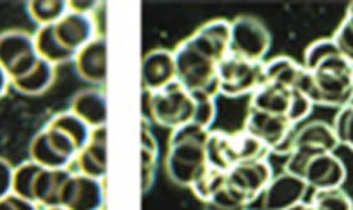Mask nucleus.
<instances>
[{
	"mask_svg": "<svg viewBox=\"0 0 353 210\" xmlns=\"http://www.w3.org/2000/svg\"><path fill=\"white\" fill-rule=\"evenodd\" d=\"M302 65L305 76L299 92L314 105L343 109L353 103V64L340 54L331 38L310 43Z\"/></svg>",
	"mask_w": 353,
	"mask_h": 210,
	"instance_id": "f257e3e1",
	"label": "nucleus"
},
{
	"mask_svg": "<svg viewBox=\"0 0 353 210\" xmlns=\"http://www.w3.org/2000/svg\"><path fill=\"white\" fill-rule=\"evenodd\" d=\"M210 129L190 123L172 129L169 136L164 167L168 178L181 188H192L193 182L207 171L205 145Z\"/></svg>",
	"mask_w": 353,
	"mask_h": 210,
	"instance_id": "f03ea898",
	"label": "nucleus"
},
{
	"mask_svg": "<svg viewBox=\"0 0 353 210\" xmlns=\"http://www.w3.org/2000/svg\"><path fill=\"white\" fill-rule=\"evenodd\" d=\"M176 81L192 93H209L216 96L217 90V64L207 52H203L193 38H186L176 47Z\"/></svg>",
	"mask_w": 353,
	"mask_h": 210,
	"instance_id": "7ed1b4c3",
	"label": "nucleus"
},
{
	"mask_svg": "<svg viewBox=\"0 0 353 210\" xmlns=\"http://www.w3.org/2000/svg\"><path fill=\"white\" fill-rule=\"evenodd\" d=\"M205 154L210 167L228 172L241 162L264 158L268 148L245 129L236 131V133L210 131Z\"/></svg>",
	"mask_w": 353,
	"mask_h": 210,
	"instance_id": "20e7f679",
	"label": "nucleus"
},
{
	"mask_svg": "<svg viewBox=\"0 0 353 210\" xmlns=\"http://www.w3.org/2000/svg\"><path fill=\"white\" fill-rule=\"evenodd\" d=\"M340 147L333 126L324 120H310L296 127L292 141V151L286 157L285 171L300 176L303 165L310 157L319 154H334Z\"/></svg>",
	"mask_w": 353,
	"mask_h": 210,
	"instance_id": "39448f33",
	"label": "nucleus"
},
{
	"mask_svg": "<svg viewBox=\"0 0 353 210\" xmlns=\"http://www.w3.org/2000/svg\"><path fill=\"white\" fill-rule=\"evenodd\" d=\"M250 109L262 110V112L283 116L292 124L302 123L310 116L314 103L299 90L285 88L279 85L264 83L257 92L252 93Z\"/></svg>",
	"mask_w": 353,
	"mask_h": 210,
	"instance_id": "423d86ee",
	"label": "nucleus"
},
{
	"mask_svg": "<svg viewBox=\"0 0 353 210\" xmlns=\"http://www.w3.org/2000/svg\"><path fill=\"white\" fill-rule=\"evenodd\" d=\"M148 112L159 126L176 129V127L185 126L193 120L195 98H193L192 92L174 81L159 92L150 93Z\"/></svg>",
	"mask_w": 353,
	"mask_h": 210,
	"instance_id": "0eeeda50",
	"label": "nucleus"
},
{
	"mask_svg": "<svg viewBox=\"0 0 353 210\" xmlns=\"http://www.w3.org/2000/svg\"><path fill=\"white\" fill-rule=\"evenodd\" d=\"M272 47L269 28L255 16H238L231 23L230 54L250 62H264Z\"/></svg>",
	"mask_w": 353,
	"mask_h": 210,
	"instance_id": "6e6552de",
	"label": "nucleus"
},
{
	"mask_svg": "<svg viewBox=\"0 0 353 210\" xmlns=\"http://www.w3.org/2000/svg\"><path fill=\"white\" fill-rule=\"evenodd\" d=\"M264 85V62L226 55L217 64V90L230 98L252 95Z\"/></svg>",
	"mask_w": 353,
	"mask_h": 210,
	"instance_id": "1a4fd4ad",
	"label": "nucleus"
},
{
	"mask_svg": "<svg viewBox=\"0 0 353 210\" xmlns=\"http://www.w3.org/2000/svg\"><path fill=\"white\" fill-rule=\"evenodd\" d=\"M243 129L257 138L268 148V151L288 157L292 151V141L296 126L290 123L286 117L248 107Z\"/></svg>",
	"mask_w": 353,
	"mask_h": 210,
	"instance_id": "9d476101",
	"label": "nucleus"
},
{
	"mask_svg": "<svg viewBox=\"0 0 353 210\" xmlns=\"http://www.w3.org/2000/svg\"><path fill=\"white\" fill-rule=\"evenodd\" d=\"M40 61L34 50L33 34L21 30H10L0 34V67L9 81L23 78Z\"/></svg>",
	"mask_w": 353,
	"mask_h": 210,
	"instance_id": "9b49d317",
	"label": "nucleus"
},
{
	"mask_svg": "<svg viewBox=\"0 0 353 210\" xmlns=\"http://www.w3.org/2000/svg\"><path fill=\"white\" fill-rule=\"evenodd\" d=\"M45 136L48 138L52 147L59 151L64 158L72 162L76 155L81 151V148L88 143L90 129L81 119L74 116L72 112H59L45 124L43 127Z\"/></svg>",
	"mask_w": 353,
	"mask_h": 210,
	"instance_id": "f8f14e48",
	"label": "nucleus"
},
{
	"mask_svg": "<svg viewBox=\"0 0 353 210\" xmlns=\"http://www.w3.org/2000/svg\"><path fill=\"white\" fill-rule=\"evenodd\" d=\"M272 167L265 158L241 162L228 171L226 182L250 205L264 193L272 179Z\"/></svg>",
	"mask_w": 353,
	"mask_h": 210,
	"instance_id": "ddd939ff",
	"label": "nucleus"
},
{
	"mask_svg": "<svg viewBox=\"0 0 353 210\" xmlns=\"http://www.w3.org/2000/svg\"><path fill=\"white\" fill-rule=\"evenodd\" d=\"M105 189L102 179L71 174L61 193V207L68 210H102Z\"/></svg>",
	"mask_w": 353,
	"mask_h": 210,
	"instance_id": "4468645a",
	"label": "nucleus"
},
{
	"mask_svg": "<svg viewBox=\"0 0 353 210\" xmlns=\"http://www.w3.org/2000/svg\"><path fill=\"white\" fill-rule=\"evenodd\" d=\"M300 178L314 191L341 188L343 182L347 181V167L338 155L319 154L305 162L302 172H300Z\"/></svg>",
	"mask_w": 353,
	"mask_h": 210,
	"instance_id": "2eb2a0df",
	"label": "nucleus"
},
{
	"mask_svg": "<svg viewBox=\"0 0 353 210\" xmlns=\"http://www.w3.org/2000/svg\"><path fill=\"white\" fill-rule=\"evenodd\" d=\"M309 186L300 176L292 172H279L272 176L271 182L262 193V210H286L305 202Z\"/></svg>",
	"mask_w": 353,
	"mask_h": 210,
	"instance_id": "dca6fc26",
	"label": "nucleus"
},
{
	"mask_svg": "<svg viewBox=\"0 0 353 210\" xmlns=\"http://www.w3.org/2000/svg\"><path fill=\"white\" fill-rule=\"evenodd\" d=\"M52 31L62 48L72 55H76V52L97 38L95 19L86 14L71 12V10H68V14L62 16L57 23L52 24Z\"/></svg>",
	"mask_w": 353,
	"mask_h": 210,
	"instance_id": "f3484780",
	"label": "nucleus"
},
{
	"mask_svg": "<svg viewBox=\"0 0 353 210\" xmlns=\"http://www.w3.org/2000/svg\"><path fill=\"white\" fill-rule=\"evenodd\" d=\"M76 74L90 85L102 86L107 79V43L102 34H97L81 50L76 52L74 59Z\"/></svg>",
	"mask_w": 353,
	"mask_h": 210,
	"instance_id": "a211bd4d",
	"label": "nucleus"
},
{
	"mask_svg": "<svg viewBox=\"0 0 353 210\" xmlns=\"http://www.w3.org/2000/svg\"><path fill=\"white\" fill-rule=\"evenodd\" d=\"M176 81L174 54L168 48H154L141 61V85L145 92L154 93Z\"/></svg>",
	"mask_w": 353,
	"mask_h": 210,
	"instance_id": "6ab92c4d",
	"label": "nucleus"
},
{
	"mask_svg": "<svg viewBox=\"0 0 353 210\" xmlns=\"http://www.w3.org/2000/svg\"><path fill=\"white\" fill-rule=\"evenodd\" d=\"M76 165L78 172L88 178L102 179L107 174V129L95 127L90 133V140L85 147L76 155Z\"/></svg>",
	"mask_w": 353,
	"mask_h": 210,
	"instance_id": "aec40b11",
	"label": "nucleus"
},
{
	"mask_svg": "<svg viewBox=\"0 0 353 210\" xmlns=\"http://www.w3.org/2000/svg\"><path fill=\"white\" fill-rule=\"evenodd\" d=\"M69 112L81 119L90 129L103 127L107 123V98L102 90H81L71 100Z\"/></svg>",
	"mask_w": 353,
	"mask_h": 210,
	"instance_id": "412c9836",
	"label": "nucleus"
},
{
	"mask_svg": "<svg viewBox=\"0 0 353 210\" xmlns=\"http://www.w3.org/2000/svg\"><path fill=\"white\" fill-rule=\"evenodd\" d=\"M192 38L214 61L221 62L230 54L231 23L226 19H212L209 23L202 24L192 34Z\"/></svg>",
	"mask_w": 353,
	"mask_h": 210,
	"instance_id": "4be33fe9",
	"label": "nucleus"
},
{
	"mask_svg": "<svg viewBox=\"0 0 353 210\" xmlns=\"http://www.w3.org/2000/svg\"><path fill=\"white\" fill-rule=\"evenodd\" d=\"M72 172L69 169L41 167L33 185V202L38 207H61V193Z\"/></svg>",
	"mask_w": 353,
	"mask_h": 210,
	"instance_id": "5701e85b",
	"label": "nucleus"
},
{
	"mask_svg": "<svg viewBox=\"0 0 353 210\" xmlns=\"http://www.w3.org/2000/svg\"><path fill=\"white\" fill-rule=\"evenodd\" d=\"M303 76H305V67L286 55H279L264 62V83L299 90Z\"/></svg>",
	"mask_w": 353,
	"mask_h": 210,
	"instance_id": "b1692460",
	"label": "nucleus"
},
{
	"mask_svg": "<svg viewBox=\"0 0 353 210\" xmlns=\"http://www.w3.org/2000/svg\"><path fill=\"white\" fill-rule=\"evenodd\" d=\"M54 81L55 65H52L50 62L40 59V61L37 62V65H34L28 74H24L23 78L10 81V86H12L16 92L23 93V95L37 96L47 92V90L54 85Z\"/></svg>",
	"mask_w": 353,
	"mask_h": 210,
	"instance_id": "393cba45",
	"label": "nucleus"
},
{
	"mask_svg": "<svg viewBox=\"0 0 353 210\" xmlns=\"http://www.w3.org/2000/svg\"><path fill=\"white\" fill-rule=\"evenodd\" d=\"M159 164V143L143 119L141 124V191H150Z\"/></svg>",
	"mask_w": 353,
	"mask_h": 210,
	"instance_id": "a878e982",
	"label": "nucleus"
},
{
	"mask_svg": "<svg viewBox=\"0 0 353 210\" xmlns=\"http://www.w3.org/2000/svg\"><path fill=\"white\" fill-rule=\"evenodd\" d=\"M33 43L38 57L50 62L52 65L64 64V62H69L74 59V55L69 54V52L65 50V48H62V45L57 41L54 31H52V24L50 26L38 28L37 33L33 34Z\"/></svg>",
	"mask_w": 353,
	"mask_h": 210,
	"instance_id": "bb28decb",
	"label": "nucleus"
},
{
	"mask_svg": "<svg viewBox=\"0 0 353 210\" xmlns=\"http://www.w3.org/2000/svg\"><path fill=\"white\" fill-rule=\"evenodd\" d=\"M26 10L33 23L41 26L55 24L69 10L68 0H31L26 3Z\"/></svg>",
	"mask_w": 353,
	"mask_h": 210,
	"instance_id": "cd10ccee",
	"label": "nucleus"
},
{
	"mask_svg": "<svg viewBox=\"0 0 353 210\" xmlns=\"http://www.w3.org/2000/svg\"><path fill=\"white\" fill-rule=\"evenodd\" d=\"M41 165L34 164V162L26 160L14 167L12 172V195L21 196L24 200L33 202V185L37 179L38 172H40ZM34 203V202H33Z\"/></svg>",
	"mask_w": 353,
	"mask_h": 210,
	"instance_id": "c85d7f7f",
	"label": "nucleus"
},
{
	"mask_svg": "<svg viewBox=\"0 0 353 210\" xmlns=\"http://www.w3.org/2000/svg\"><path fill=\"white\" fill-rule=\"evenodd\" d=\"M310 205L316 210H353V200L343 188L314 191Z\"/></svg>",
	"mask_w": 353,
	"mask_h": 210,
	"instance_id": "c756f323",
	"label": "nucleus"
},
{
	"mask_svg": "<svg viewBox=\"0 0 353 210\" xmlns=\"http://www.w3.org/2000/svg\"><path fill=\"white\" fill-rule=\"evenodd\" d=\"M226 176L228 172L219 171V169H214L209 165L207 171L193 182L192 191L195 193V196L200 202H207V200L212 198V196L226 185Z\"/></svg>",
	"mask_w": 353,
	"mask_h": 210,
	"instance_id": "7c9ffc66",
	"label": "nucleus"
},
{
	"mask_svg": "<svg viewBox=\"0 0 353 210\" xmlns=\"http://www.w3.org/2000/svg\"><path fill=\"white\" fill-rule=\"evenodd\" d=\"M203 210H247L248 203L245 202V198H241L234 189H231L226 185L216 193L210 200L202 203Z\"/></svg>",
	"mask_w": 353,
	"mask_h": 210,
	"instance_id": "2f4dec72",
	"label": "nucleus"
},
{
	"mask_svg": "<svg viewBox=\"0 0 353 210\" xmlns=\"http://www.w3.org/2000/svg\"><path fill=\"white\" fill-rule=\"evenodd\" d=\"M193 98H195V116H193L192 123L210 129L217 116L216 96L209 95V93H193Z\"/></svg>",
	"mask_w": 353,
	"mask_h": 210,
	"instance_id": "473e14b6",
	"label": "nucleus"
},
{
	"mask_svg": "<svg viewBox=\"0 0 353 210\" xmlns=\"http://www.w3.org/2000/svg\"><path fill=\"white\" fill-rule=\"evenodd\" d=\"M340 50V54L353 64V3L348 7L347 16L341 21L340 28L336 30L334 36L331 38Z\"/></svg>",
	"mask_w": 353,
	"mask_h": 210,
	"instance_id": "72a5a7b5",
	"label": "nucleus"
},
{
	"mask_svg": "<svg viewBox=\"0 0 353 210\" xmlns=\"http://www.w3.org/2000/svg\"><path fill=\"white\" fill-rule=\"evenodd\" d=\"M333 131L338 138V143L353 150V103L338 109V114L333 120Z\"/></svg>",
	"mask_w": 353,
	"mask_h": 210,
	"instance_id": "f704fd0d",
	"label": "nucleus"
},
{
	"mask_svg": "<svg viewBox=\"0 0 353 210\" xmlns=\"http://www.w3.org/2000/svg\"><path fill=\"white\" fill-rule=\"evenodd\" d=\"M0 210H40L37 203L30 202V200H24L21 196L16 195H7L3 198H0Z\"/></svg>",
	"mask_w": 353,
	"mask_h": 210,
	"instance_id": "c9c22d12",
	"label": "nucleus"
},
{
	"mask_svg": "<svg viewBox=\"0 0 353 210\" xmlns=\"http://www.w3.org/2000/svg\"><path fill=\"white\" fill-rule=\"evenodd\" d=\"M12 165L6 158L0 157V198L10 195L12 191Z\"/></svg>",
	"mask_w": 353,
	"mask_h": 210,
	"instance_id": "e433bc0d",
	"label": "nucleus"
},
{
	"mask_svg": "<svg viewBox=\"0 0 353 210\" xmlns=\"http://www.w3.org/2000/svg\"><path fill=\"white\" fill-rule=\"evenodd\" d=\"M99 6H100V3L99 2H93V0H90V2H78V0H68V7H69V10H71V12L86 14V16H92V12Z\"/></svg>",
	"mask_w": 353,
	"mask_h": 210,
	"instance_id": "4c0bfd02",
	"label": "nucleus"
},
{
	"mask_svg": "<svg viewBox=\"0 0 353 210\" xmlns=\"http://www.w3.org/2000/svg\"><path fill=\"white\" fill-rule=\"evenodd\" d=\"M9 85H10V81H9V78H7L6 71H3V69L0 67V98H2V96L6 95V92H7V88H9Z\"/></svg>",
	"mask_w": 353,
	"mask_h": 210,
	"instance_id": "58836bf2",
	"label": "nucleus"
},
{
	"mask_svg": "<svg viewBox=\"0 0 353 210\" xmlns=\"http://www.w3.org/2000/svg\"><path fill=\"white\" fill-rule=\"evenodd\" d=\"M286 210H316V209H314L310 203L302 202V203H299V205H293V207H290V209H286Z\"/></svg>",
	"mask_w": 353,
	"mask_h": 210,
	"instance_id": "ea45409f",
	"label": "nucleus"
},
{
	"mask_svg": "<svg viewBox=\"0 0 353 210\" xmlns=\"http://www.w3.org/2000/svg\"><path fill=\"white\" fill-rule=\"evenodd\" d=\"M43 210H68V209H64V207H47V209Z\"/></svg>",
	"mask_w": 353,
	"mask_h": 210,
	"instance_id": "a19ab883",
	"label": "nucleus"
},
{
	"mask_svg": "<svg viewBox=\"0 0 353 210\" xmlns=\"http://www.w3.org/2000/svg\"><path fill=\"white\" fill-rule=\"evenodd\" d=\"M247 210H257V209H247Z\"/></svg>",
	"mask_w": 353,
	"mask_h": 210,
	"instance_id": "79ce46f5",
	"label": "nucleus"
}]
</instances>
